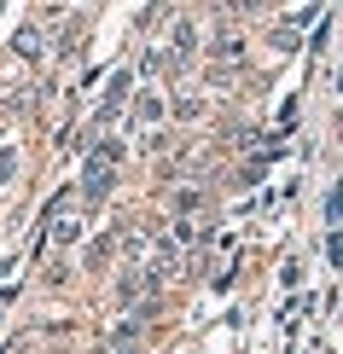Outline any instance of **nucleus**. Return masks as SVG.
<instances>
[{"mask_svg":"<svg viewBox=\"0 0 343 354\" xmlns=\"http://www.w3.org/2000/svg\"><path fill=\"white\" fill-rule=\"evenodd\" d=\"M111 163H116V145H105V151L94 157V169H87V198H99V192L111 186Z\"/></svg>","mask_w":343,"mask_h":354,"instance_id":"nucleus-1","label":"nucleus"}]
</instances>
